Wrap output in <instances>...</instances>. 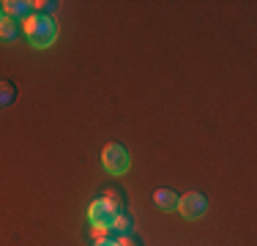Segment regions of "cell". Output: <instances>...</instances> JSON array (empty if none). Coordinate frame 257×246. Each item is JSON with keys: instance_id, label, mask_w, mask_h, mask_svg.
<instances>
[{"instance_id": "1", "label": "cell", "mask_w": 257, "mask_h": 246, "mask_svg": "<svg viewBox=\"0 0 257 246\" xmlns=\"http://www.w3.org/2000/svg\"><path fill=\"white\" fill-rule=\"evenodd\" d=\"M25 36L36 49H47L58 39V22L50 14H30L25 20Z\"/></svg>"}, {"instance_id": "2", "label": "cell", "mask_w": 257, "mask_h": 246, "mask_svg": "<svg viewBox=\"0 0 257 246\" xmlns=\"http://www.w3.org/2000/svg\"><path fill=\"white\" fill-rule=\"evenodd\" d=\"M115 216H118V202H112L109 197H99V200H93L88 208V219H90V224H93V230H99V232L109 230Z\"/></svg>"}, {"instance_id": "3", "label": "cell", "mask_w": 257, "mask_h": 246, "mask_svg": "<svg viewBox=\"0 0 257 246\" xmlns=\"http://www.w3.org/2000/svg\"><path fill=\"white\" fill-rule=\"evenodd\" d=\"M101 164H104V170L109 172V175H126L128 167H132V156H128V151L123 145H118V143H109V145H104V151H101Z\"/></svg>"}, {"instance_id": "4", "label": "cell", "mask_w": 257, "mask_h": 246, "mask_svg": "<svg viewBox=\"0 0 257 246\" xmlns=\"http://www.w3.org/2000/svg\"><path fill=\"white\" fill-rule=\"evenodd\" d=\"M205 208H208V202L200 192H189V194L178 197V211L183 219H200L205 213Z\"/></svg>"}, {"instance_id": "5", "label": "cell", "mask_w": 257, "mask_h": 246, "mask_svg": "<svg viewBox=\"0 0 257 246\" xmlns=\"http://www.w3.org/2000/svg\"><path fill=\"white\" fill-rule=\"evenodd\" d=\"M0 6H3V14H9V20L30 17V9H33V3H28V0H6Z\"/></svg>"}, {"instance_id": "6", "label": "cell", "mask_w": 257, "mask_h": 246, "mask_svg": "<svg viewBox=\"0 0 257 246\" xmlns=\"http://www.w3.org/2000/svg\"><path fill=\"white\" fill-rule=\"evenodd\" d=\"M154 202L162 208V211H175V208H178V194H175L173 189H156Z\"/></svg>"}, {"instance_id": "7", "label": "cell", "mask_w": 257, "mask_h": 246, "mask_svg": "<svg viewBox=\"0 0 257 246\" xmlns=\"http://www.w3.org/2000/svg\"><path fill=\"white\" fill-rule=\"evenodd\" d=\"M109 230H112V232H118V235H132V232H134V219L128 216V213H118Z\"/></svg>"}, {"instance_id": "8", "label": "cell", "mask_w": 257, "mask_h": 246, "mask_svg": "<svg viewBox=\"0 0 257 246\" xmlns=\"http://www.w3.org/2000/svg\"><path fill=\"white\" fill-rule=\"evenodd\" d=\"M17 36H20V25H17V20H6L0 22V39L3 41H14Z\"/></svg>"}, {"instance_id": "9", "label": "cell", "mask_w": 257, "mask_h": 246, "mask_svg": "<svg viewBox=\"0 0 257 246\" xmlns=\"http://www.w3.org/2000/svg\"><path fill=\"white\" fill-rule=\"evenodd\" d=\"M11 101H14V88L9 82H0V107H6Z\"/></svg>"}, {"instance_id": "10", "label": "cell", "mask_w": 257, "mask_h": 246, "mask_svg": "<svg viewBox=\"0 0 257 246\" xmlns=\"http://www.w3.org/2000/svg\"><path fill=\"white\" fill-rule=\"evenodd\" d=\"M96 246H120V243L115 241V238H99V241H96Z\"/></svg>"}, {"instance_id": "11", "label": "cell", "mask_w": 257, "mask_h": 246, "mask_svg": "<svg viewBox=\"0 0 257 246\" xmlns=\"http://www.w3.org/2000/svg\"><path fill=\"white\" fill-rule=\"evenodd\" d=\"M0 22H3V6H0Z\"/></svg>"}]
</instances>
